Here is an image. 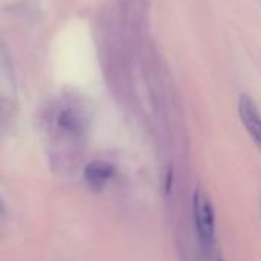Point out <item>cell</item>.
<instances>
[{
  "mask_svg": "<svg viewBox=\"0 0 261 261\" xmlns=\"http://www.w3.org/2000/svg\"><path fill=\"white\" fill-rule=\"evenodd\" d=\"M239 115L246 127L249 136L252 138L254 144L260 148L261 151V115L254 104V101L248 95H242L239 101Z\"/></svg>",
  "mask_w": 261,
  "mask_h": 261,
  "instance_id": "obj_2",
  "label": "cell"
},
{
  "mask_svg": "<svg viewBox=\"0 0 261 261\" xmlns=\"http://www.w3.org/2000/svg\"><path fill=\"white\" fill-rule=\"evenodd\" d=\"M58 127L69 133V135H78L83 132L84 122L81 119V116L72 110V109H64L60 115H58Z\"/></svg>",
  "mask_w": 261,
  "mask_h": 261,
  "instance_id": "obj_4",
  "label": "cell"
},
{
  "mask_svg": "<svg viewBox=\"0 0 261 261\" xmlns=\"http://www.w3.org/2000/svg\"><path fill=\"white\" fill-rule=\"evenodd\" d=\"M217 261H225V260H223V258H219V260H217Z\"/></svg>",
  "mask_w": 261,
  "mask_h": 261,
  "instance_id": "obj_6",
  "label": "cell"
},
{
  "mask_svg": "<svg viewBox=\"0 0 261 261\" xmlns=\"http://www.w3.org/2000/svg\"><path fill=\"white\" fill-rule=\"evenodd\" d=\"M193 222L199 242L203 246H213L216 242V213L213 203L200 188L193 194Z\"/></svg>",
  "mask_w": 261,
  "mask_h": 261,
  "instance_id": "obj_1",
  "label": "cell"
},
{
  "mask_svg": "<svg viewBox=\"0 0 261 261\" xmlns=\"http://www.w3.org/2000/svg\"><path fill=\"white\" fill-rule=\"evenodd\" d=\"M115 176V167L106 161H92L84 168V180L87 185L98 191L102 190Z\"/></svg>",
  "mask_w": 261,
  "mask_h": 261,
  "instance_id": "obj_3",
  "label": "cell"
},
{
  "mask_svg": "<svg viewBox=\"0 0 261 261\" xmlns=\"http://www.w3.org/2000/svg\"><path fill=\"white\" fill-rule=\"evenodd\" d=\"M173 187H174V171H173V167H168L167 171H165V185H164V190H165L167 196L171 194Z\"/></svg>",
  "mask_w": 261,
  "mask_h": 261,
  "instance_id": "obj_5",
  "label": "cell"
}]
</instances>
